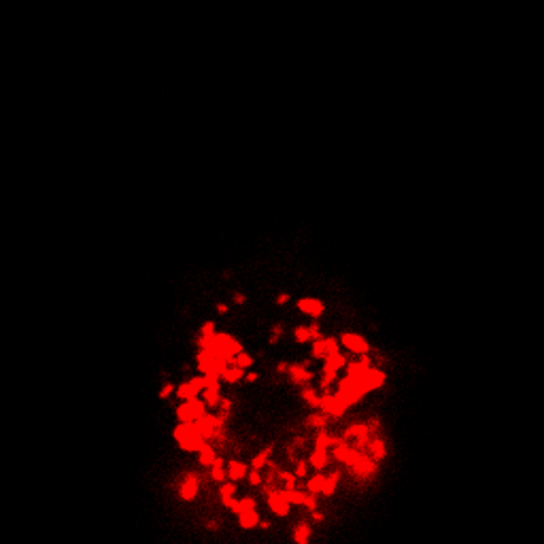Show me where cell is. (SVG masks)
Segmentation results:
<instances>
[{
    "label": "cell",
    "mask_w": 544,
    "mask_h": 544,
    "mask_svg": "<svg viewBox=\"0 0 544 544\" xmlns=\"http://www.w3.org/2000/svg\"><path fill=\"white\" fill-rule=\"evenodd\" d=\"M338 342H340L351 355H355V357H359V355H368L372 351V344L368 342L361 334H357V332H342L340 340H338Z\"/></svg>",
    "instance_id": "obj_5"
},
{
    "label": "cell",
    "mask_w": 544,
    "mask_h": 544,
    "mask_svg": "<svg viewBox=\"0 0 544 544\" xmlns=\"http://www.w3.org/2000/svg\"><path fill=\"white\" fill-rule=\"evenodd\" d=\"M194 436H198V428H196L194 421H189V423H179V425H174V430H172V438H174L177 444L189 440V438H194Z\"/></svg>",
    "instance_id": "obj_14"
},
{
    "label": "cell",
    "mask_w": 544,
    "mask_h": 544,
    "mask_svg": "<svg viewBox=\"0 0 544 544\" xmlns=\"http://www.w3.org/2000/svg\"><path fill=\"white\" fill-rule=\"evenodd\" d=\"M208 481H213L215 485H221L224 481H227L224 457H215V461L208 466Z\"/></svg>",
    "instance_id": "obj_15"
},
{
    "label": "cell",
    "mask_w": 544,
    "mask_h": 544,
    "mask_svg": "<svg viewBox=\"0 0 544 544\" xmlns=\"http://www.w3.org/2000/svg\"><path fill=\"white\" fill-rule=\"evenodd\" d=\"M306 423H308V428L311 430H330V417H327V414H323L321 411H313V413H308L306 414Z\"/></svg>",
    "instance_id": "obj_21"
},
{
    "label": "cell",
    "mask_w": 544,
    "mask_h": 544,
    "mask_svg": "<svg viewBox=\"0 0 544 544\" xmlns=\"http://www.w3.org/2000/svg\"><path fill=\"white\" fill-rule=\"evenodd\" d=\"M266 498V506H268V510H270L274 517H287L289 514V500H287V489H283V487H274L270 493H266L264 495Z\"/></svg>",
    "instance_id": "obj_4"
},
{
    "label": "cell",
    "mask_w": 544,
    "mask_h": 544,
    "mask_svg": "<svg viewBox=\"0 0 544 544\" xmlns=\"http://www.w3.org/2000/svg\"><path fill=\"white\" fill-rule=\"evenodd\" d=\"M174 394H177V397L179 400H189V397H198V391L191 387L189 385V381H185V383H181L179 387H174Z\"/></svg>",
    "instance_id": "obj_31"
},
{
    "label": "cell",
    "mask_w": 544,
    "mask_h": 544,
    "mask_svg": "<svg viewBox=\"0 0 544 544\" xmlns=\"http://www.w3.org/2000/svg\"><path fill=\"white\" fill-rule=\"evenodd\" d=\"M255 508H257L255 498H251V495H243L241 500H234V504L230 506V512L238 517V514L249 512V510H255Z\"/></svg>",
    "instance_id": "obj_23"
},
{
    "label": "cell",
    "mask_w": 544,
    "mask_h": 544,
    "mask_svg": "<svg viewBox=\"0 0 544 544\" xmlns=\"http://www.w3.org/2000/svg\"><path fill=\"white\" fill-rule=\"evenodd\" d=\"M215 457H217V449H215V444L204 442L202 449L198 451V464H200V468H208L215 461Z\"/></svg>",
    "instance_id": "obj_20"
},
{
    "label": "cell",
    "mask_w": 544,
    "mask_h": 544,
    "mask_svg": "<svg viewBox=\"0 0 544 544\" xmlns=\"http://www.w3.org/2000/svg\"><path fill=\"white\" fill-rule=\"evenodd\" d=\"M274 370H277V374H281V376H285V374H287V370H289V361H285V359L277 361V366H274Z\"/></svg>",
    "instance_id": "obj_52"
},
{
    "label": "cell",
    "mask_w": 544,
    "mask_h": 544,
    "mask_svg": "<svg viewBox=\"0 0 544 544\" xmlns=\"http://www.w3.org/2000/svg\"><path fill=\"white\" fill-rule=\"evenodd\" d=\"M185 404L189 406V411L194 413L196 417H198V414H202L204 411H208V408H206V404H204L202 400H198V397H189V400H185Z\"/></svg>",
    "instance_id": "obj_39"
},
{
    "label": "cell",
    "mask_w": 544,
    "mask_h": 544,
    "mask_svg": "<svg viewBox=\"0 0 544 544\" xmlns=\"http://www.w3.org/2000/svg\"><path fill=\"white\" fill-rule=\"evenodd\" d=\"M291 296L289 294H279L277 298H274V304H279V306H285V304H289Z\"/></svg>",
    "instance_id": "obj_54"
},
{
    "label": "cell",
    "mask_w": 544,
    "mask_h": 544,
    "mask_svg": "<svg viewBox=\"0 0 544 544\" xmlns=\"http://www.w3.org/2000/svg\"><path fill=\"white\" fill-rule=\"evenodd\" d=\"M340 349V342H338L336 336H317L313 340V349H311V357L313 359H323L325 355L334 353V351Z\"/></svg>",
    "instance_id": "obj_7"
},
{
    "label": "cell",
    "mask_w": 544,
    "mask_h": 544,
    "mask_svg": "<svg viewBox=\"0 0 544 544\" xmlns=\"http://www.w3.org/2000/svg\"><path fill=\"white\" fill-rule=\"evenodd\" d=\"M368 430H366V423L364 421H351V423L347 425V428L342 430V438H347V440H353V438H359V436H366ZM370 436V434H368Z\"/></svg>",
    "instance_id": "obj_24"
},
{
    "label": "cell",
    "mask_w": 544,
    "mask_h": 544,
    "mask_svg": "<svg viewBox=\"0 0 544 544\" xmlns=\"http://www.w3.org/2000/svg\"><path fill=\"white\" fill-rule=\"evenodd\" d=\"M302 508H308V510H313V508H319V495L306 493V498H304V506H302Z\"/></svg>",
    "instance_id": "obj_47"
},
{
    "label": "cell",
    "mask_w": 544,
    "mask_h": 544,
    "mask_svg": "<svg viewBox=\"0 0 544 544\" xmlns=\"http://www.w3.org/2000/svg\"><path fill=\"white\" fill-rule=\"evenodd\" d=\"M347 361H349V355L347 353H342L340 349L338 351H334V353H330V355H325L323 357V364L325 366H330L332 370H344V366H347Z\"/></svg>",
    "instance_id": "obj_22"
},
{
    "label": "cell",
    "mask_w": 544,
    "mask_h": 544,
    "mask_svg": "<svg viewBox=\"0 0 544 544\" xmlns=\"http://www.w3.org/2000/svg\"><path fill=\"white\" fill-rule=\"evenodd\" d=\"M247 472H249V464H244V461L232 457L225 461V474H227V481L230 483H241L247 478Z\"/></svg>",
    "instance_id": "obj_9"
},
{
    "label": "cell",
    "mask_w": 544,
    "mask_h": 544,
    "mask_svg": "<svg viewBox=\"0 0 544 544\" xmlns=\"http://www.w3.org/2000/svg\"><path fill=\"white\" fill-rule=\"evenodd\" d=\"M244 381H247V383H257V381H260V374H257V372H244Z\"/></svg>",
    "instance_id": "obj_56"
},
{
    "label": "cell",
    "mask_w": 544,
    "mask_h": 544,
    "mask_svg": "<svg viewBox=\"0 0 544 544\" xmlns=\"http://www.w3.org/2000/svg\"><path fill=\"white\" fill-rule=\"evenodd\" d=\"M321 334H323V332H321V327H319L317 321L311 323V325H298V327H294V340L300 342V344L313 342L315 338L321 336Z\"/></svg>",
    "instance_id": "obj_11"
},
{
    "label": "cell",
    "mask_w": 544,
    "mask_h": 544,
    "mask_svg": "<svg viewBox=\"0 0 544 544\" xmlns=\"http://www.w3.org/2000/svg\"><path fill=\"white\" fill-rule=\"evenodd\" d=\"M217 411H219V414H225V417H230V414H232V397L221 395V397H219V404H217Z\"/></svg>",
    "instance_id": "obj_41"
},
{
    "label": "cell",
    "mask_w": 544,
    "mask_h": 544,
    "mask_svg": "<svg viewBox=\"0 0 544 544\" xmlns=\"http://www.w3.org/2000/svg\"><path fill=\"white\" fill-rule=\"evenodd\" d=\"M244 372H247V370H243V368H238V366H227L225 370H224V374H221L219 381L230 383V385H236V383H241L243 378H244Z\"/></svg>",
    "instance_id": "obj_26"
},
{
    "label": "cell",
    "mask_w": 544,
    "mask_h": 544,
    "mask_svg": "<svg viewBox=\"0 0 544 544\" xmlns=\"http://www.w3.org/2000/svg\"><path fill=\"white\" fill-rule=\"evenodd\" d=\"M174 489H177V495L181 502H185V504H189V502H194L198 498V493H200V483H198L196 474L191 470L183 472L177 481H174L172 485Z\"/></svg>",
    "instance_id": "obj_2"
},
{
    "label": "cell",
    "mask_w": 544,
    "mask_h": 544,
    "mask_svg": "<svg viewBox=\"0 0 544 544\" xmlns=\"http://www.w3.org/2000/svg\"><path fill=\"white\" fill-rule=\"evenodd\" d=\"M260 512H257V508L255 510H249V512H243V514H238V527L241 529H244V531H249V529H255L257 527V523H260Z\"/></svg>",
    "instance_id": "obj_25"
},
{
    "label": "cell",
    "mask_w": 544,
    "mask_h": 544,
    "mask_svg": "<svg viewBox=\"0 0 544 544\" xmlns=\"http://www.w3.org/2000/svg\"><path fill=\"white\" fill-rule=\"evenodd\" d=\"M285 376L298 389L306 387V385H311L315 381V372L311 368H306V364H302V361H289V370Z\"/></svg>",
    "instance_id": "obj_6"
},
{
    "label": "cell",
    "mask_w": 544,
    "mask_h": 544,
    "mask_svg": "<svg viewBox=\"0 0 544 544\" xmlns=\"http://www.w3.org/2000/svg\"><path fill=\"white\" fill-rule=\"evenodd\" d=\"M215 332H217V325H215V321L208 319V321H204V323H202L200 332H198V336H206V338H208V336H213Z\"/></svg>",
    "instance_id": "obj_43"
},
{
    "label": "cell",
    "mask_w": 544,
    "mask_h": 544,
    "mask_svg": "<svg viewBox=\"0 0 544 544\" xmlns=\"http://www.w3.org/2000/svg\"><path fill=\"white\" fill-rule=\"evenodd\" d=\"M291 444H294L298 451H302V449H306V444H308V436L304 434V431H296L294 438H291Z\"/></svg>",
    "instance_id": "obj_42"
},
{
    "label": "cell",
    "mask_w": 544,
    "mask_h": 544,
    "mask_svg": "<svg viewBox=\"0 0 544 544\" xmlns=\"http://www.w3.org/2000/svg\"><path fill=\"white\" fill-rule=\"evenodd\" d=\"M313 536H315L313 527L304 521V519H302V521H298L294 531H291V540H294V544H311Z\"/></svg>",
    "instance_id": "obj_13"
},
{
    "label": "cell",
    "mask_w": 544,
    "mask_h": 544,
    "mask_svg": "<svg viewBox=\"0 0 544 544\" xmlns=\"http://www.w3.org/2000/svg\"><path fill=\"white\" fill-rule=\"evenodd\" d=\"M221 529V523H219V519H210V521L206 523V531H210V534H215V531H219Z\"/></svg>",
    "instance_id": "obj_53"
},
{
    "label": "cell",
    "mask_w": 544,
    "mask_h": 544,
    "mask_svg": "<svg viewBox=\"0 0 544 544\" xmlns=\"http://www.w3.org/2000/svg\"><path fill=\"white\" fill-rule=\"evenodd\" d=\"M236 493V485L234 483H230V481H224L217 487V498L221 500V498H230V495H234Z\"/></svg>",
    "instance_id": "obj_38"
},
{
    "label": "cell",
    "mask_w": 544,
    "mask_h": 544,
    "mask_svg": "<svg viewBox=\"0 0 544 544\" xmlns=\"http://www.w3.org/2000/svg\"><path fill=\"white\" fill-rule=\"evenodd\" d=\"M311 521H313L315 525H321V523L325 521V512H321L319 508H313V510H311Z\"/></svg>",
    "instance_id": "obj_51"
},
{
    "label": "cell",
    "mask_w": 544,
    "mask_h": 544,
    "mask_svg": "<svg viewBox=\"0 0 544 544\" xmlns=\"http://www.w3.org/2000/svg\"><path fill=\"white\" fill-rule=\"evenodd\" d=\"M306 464H308V468H313L315 472H325L332 464L330 453L327 451H315L313 449L311 455H308V459H306Z\"/></svg>",
    "instance_id": "obj_12"
},
{
    "label": "cell",
    "mask_w": 544,
    "mask_h": 544,
    "mask_svg": "<svg viewBox=\"0 0 544 544\" xmlns=\"http://www.w3.org/2000/svg\"><path fill=\"white\" fill-rule=\"evenodd\" d=\"M296 308L300 313L308 315V317L315 319V321L321 319V317H323V313H325V304L321 300H317V298H300V300L296 302Z\"/></svg>",
    "instance_id": "obj_8"
},
{
    "label": "cell",
    "mask_w": 544,
    "mask_h": 544,
    "mask_svg": "<svg viewBox=\"0 0 544 544\" xmlns=\"http://www.w3.org/2000/svg\"><path fill=\"white\" fill-rule=\"evenodd\" d=\"M285 336V325L283 323H277V325H272V330H270V334H268V344H279V340L281 338Z\"/></svg>",
    "instance_id": "obj_37"
},
{
    "label": "cell",
    "mask_w": 544,
    "mask_h": 544,
    "mask_svg": "<svg viewBox=\"0 0 544 544\" xmlns=\"http://www.w3.org/2000/svg\"><path fill=\"white\" fill-rule=\"evenodd\" d=\"M340 478H342V472L338 470H332L330 474H325V481H323V489H321V495H323V498H332V495L336 493V489H338V483H340Z\"/></svg>",
    "instance_id": "obj_16"
},
{
    "label": "cell",
    "mask_w": 544,
    "mask_h": 544,
    "mask_svg": "<svg viewBox=\"0 0 544 544\" xmlns=\"http://www.w3.org/2000/svg\"><path fill=\"white\" fill-rule=\"evenodd\" d=\"M264 468H266V474H268V476H274V478H277V474L281 472V468H283V466H281L279 461H270V459H268Z\"/></svg>",
    "instance_id": "obj_46"
},
{
    "label": "cell",
    "mask_w": 544,
    "mask_h": 544,
    "mask_svg": "<svg viewBox=\"0 0 544 544\" xmlns=\"http://www.w3.org/2000/svg\"><path fill=\"white\" fill-rule=\"evenodd\" d=\"M177 419H179V423H189V421L196 419V414L189 411V406H187L185 402H181V404L177 406Z\"/></svg>",
    "instance_id": "obj_36"
},
{
    "label": "cell",
    "mask_w": 544,
    "mask_h": 544,
    "mask_svg": "<svg viewBox=\"0 0 544 544\" xmlns=\"http://www.w3.org/2000/svg\"><path fill=\"white\" fill-rule=\"evenodd\" d=\"M230 366H238V368H243V370H249V368L253 366V357H251L247 351H241V353L234 355V359H232Z\"/></svg>",
    "instance_id": "obj_33"
},
{
    "label": "cell",
    "mask_w": 544,
    "mask_h": 544,
    "mask_svg": "<svg viewBox=\"0 0 544 544\" xmlns=\"http://www.w3.org/2000/svg\"><path fill=\"white\" fill-rule=\"evenodd\" d=\"M344 472H347V476L351 478V481L357 483L359 491H364V489L370 487V485L374 483V478L378 476V472H381V464H378V461H374L368 453H361V457L355 461L353 466L344 468Z\"/></svg>",
    "instance_id": "obj_1"
},
{
    "label": "cell",
    "mask_w": 544,
    "mask_h": 544,
    "mask_svg": "<svg viewBox=\"0 0 544 544\" xmlns=\"http://www.w3.org/2000/svg\"><path fill=\"white\" fill-rule=\"evenodd\" d=\"M285 459L289 461V464H294V461L298 459V449L294 447V444H285Z\"/></svg>",
    "instance_id": "obj_48"
},
{
    "label": "cell",
    "mask_w": 544,
    "mask_h": 544,
    "mask_svg": "<svg viewBox=\"0 0 544 544\" xmlns=\"http://www.w3.org/2000/svg\"><path fill=\"white\" fill-rule=\"evenodd\" d=\"M257 527H260V531H268V529H270V521H266V519H260Z\"/></svg>",
    "instance_id": "obj_57"
},
{
    "label": "cell",
    "mask_w": 544,
    "mask_h": 544,
    "mask_svg": "<svg viewBox=\"0 0 544 544\" xmlns=\"http://www.w3.org/2000/svg\"><path fill=\"white\" fill-rule=\"evenodd\" d=\"M370 359H372V366H374V368H385V364H387V357H385L381 351H374V355H372V351H370Z\"/></svg>",
    "instance_id": "obj_44"
},
{
    "label": "cell",
    "mask_w": 544,
    "mask_h": 544,
    "mask_svg": "<svg viewBox=\"0 0 544 544\" xmlns=\"http://www.w3.org/2000/svg\"><path fill=\"white\" fill-rule=\"evenodd\" d=\"M196 368L200 374H206L210 372V368H213V355L208 353V351H196Z\"/></svg>",
    "instance_id": "obj_28"
},
{
    "label": "cell",
    "mask_w": 544,
    "mask_h": 544,
    "mask_svg": "<svg viewBox=\"0 0 544 544\" xmlns=\"http://www.w3.org/2000/svg\"><path fill=\"white\" fill-rule=\"evenodd\" d=\"M262 481H264V472L262 470H249L247 472V483H249V487H253V489H257L262 485Z\"/></svg>",
    "instance_id": "obj_40"
},
{
    "label": "cell",
    "mask_w": 544,
    "mask_h": 544,
    "mask_svg": "<svg viewBox=\"0 0 544 544\" xmlns=\"http://www.w3.org/2000/svg\"><path fill=\"white\" fill-rule=\"evenodd\" d=\"M364 423H366V430H368V434H370V436L383 434V421H381V417H370L368 421H364Z\"/></svg>",
    "instance_id": "obj_35"
},
{
    "label": "cell",
    "mask_w": 544,
    "mask_h": 544,
    "mask_svg": "<svg viewBox=\"0 0 544 544\" xmlns=\"http://www.w3.org/2000/svg\"><path fill=\"white\" fill-rule=\"evenodd\" d=\"M336 391L342 395H349L353 394V391H359L357 387V376H342L340 381L336 378Z\"/></svg>",
    "instance_id": "obj_27"
},
{
    "label": "cell",
    "mask_w": 544,
    "mask_h": 544,
    "mask_svg": "<svg viewBox=\"0 0 544 544\" xmlns=\"http://www.w3.org/2000/svg\"><path fill=\"white\" fill-rule=\"evenodd\" d=\"M294 476L298 478V481H304V478L308 476V464H306V459L304 457H298L296 461H294Z\"/></svg>",
    "instance_id": "obj_34"
},
{
    "label": "cell",
    "mask_w": 544,
    "mask_h": 544,
    "mask_svg": "<svg viewBox=\"0 0 544 544\" xmlns=\"http://www.w3.org/2000/svg\"><path fill=\"white\" fill-rule=\"evenodd\" d=\"M232 304H234V306H244V304H247V294H244V291H234V294H232Z\"/></svg>",
    "instance_id": "obj_50"
},
{
    "label": "cell",
    "mask_w": 544,
    "mask_h": 544,
    "mask_svg": "<svg viewBox=\"0 0 544 544\" xmlns=\"http://www.w3.org/2000/svg\"><path fill=\"white\" fill-rule=\"evenodd\" d=\"M364 453H368L374 461H378V464H381V461L387 457V453H389L387 451V438H385L383 434L370 436V442H368V447H366Z\"/></svg>",
    "instance_id": "obj_10"
},
{
    "label": "cell",
    "mask_w": 544,
    "mask_h": 544,
    "mask_svg": "<svg viewBox=\"0 0 544 544\" xmlns=\"http://www.w3.org/2000/svg\"><path fill=\"white\" fill-rule=\"evenodd\" d=\"M219 397H221V389H213V387L202 389V402L206 404V408H217Z\"/></svg>",
    "instance_id": "obj_30"
},
{
    "label": "cell",
    "mask_w": 544,
    "mask_h": 544,
    "mask_svg": "<svg viewBox=\"0 0 544 544\" xmlns=\"http://www.w3.org/2000/svg\"><path fill=\"white\" fill-rule=\"evenodd\" d=\"M187 381H189V385L191 387H194L198 394H200V391L204 389V376L202 374H196V376H191V378H187Z\"/></svg>",
    "instance_id": "obj_49"
},
{
    "label": "cell",
    "mask_w": 544,
    "mask_h": 544,
    "mask_svg": "<svg viewBox=\"0 0 544 544\" xmlns=\"http://www.w3.org/2000/svg\"><path fill=\"white\" fill-rule=\"evenodd\" d=\"M323 481H325V472H315L313 476L304 478V491H306V493H313V495H321Z\"/></svg>",
    "instance_id": "obj_18"
},
{
    "label": "cell",
    "mask_w": 544,
    "mask_h": 544,
    "mask_svg": "<svg viewBox=\"0 0 544 544\" xmlns=\"http://www.w3.org/2000/svg\"><path fill=\"white\" fill-rule=\"evenodd\" d=\"M277 483H281L279 487L287 489V491H294L298 487V478L294 476V472L291 470H285V468H281V472L277 474Z\"/></svg>",
    "instance_id": "obj_29"
},
{
    "label": "cell",
    "mask_w": 544,
    "mask_h": 544,
    "mask_svg": "<svg viewBox=\"0 0 544 544\" xmlns=\"http://www.w3.org/2000/svg\"><path fill=\"white\" fill-rule=\"evenodd\" d=\"M227 311H230L227 302H217V304H215V313H217V315H227Z\"/></svg>",
    "instance_id": "obj_55"
},
{
    "label": "cell",
    "mask_w": 544,
    "mask_h": 544,
    "mask_svg": "<svg viewBox=\"0 0 544 544\" xmlns=\"http://www.w3.org/2000/svg\"><path fill=\"white\" fill-rule=\"evenodd\" d=\"M332 440H334V434L330 430H317L313 436V449L315 451H330Z\"/></svg>",
    "instance_id": "obj_17"
},
{
    "label": "cell",
    "mask_w": 544,
    "mask_h": 544,
    "mask_svg": "<svg viewBox=\"0 0 544 544\" xmlns=\"http://www.w3.org/2000/svg\"><path fill=\"white\" fill-rule=\"evenodd\" d=\"M385 383H387V372H385V368H374L372 366V368H368L361 376H357V387H359V391H364V394L383 389Z\"/></svg>",
    "instance_id": "obj_3"
},
{
    "label": "cell",
    "mask_w": 544,
    "mask_h": 544,
    "mask_svg": "<svg viewBox=\"0 0 544 544\" xmlns=\"http://www.w3.org/2000/svg\"><path fill=\"white\" fill-rule=\"evenodd\" d=\"M172 394H174V385L172 383H164L160 387V391H157V397H160V400H168Z\"/></svg>",
    "instance_id": "obj_45"
},
{
    "label": "cell",
    "mask_w": 544,
    "mask_h": 544,
    "mask_svg": "<svg viewBox=\"0 0 544 544\" xmlns=\"http://www.w3.org/2000/svg\"><path fill=\"white\" fill-rule=\"evenodd\" d=\"M270 455H274V444H266L257 455H253V459L249 461V470H264L266 461L270 459Z\"/></svg>",
    "instance_id": "obj_19"
},
{
    "label": "cell",
    "mask_w": 544,
    "mask_h": 544,
    "mask_svg": "<svg viewBox=\"0 0 544 544\" xmlns=\"http://www.w3.org/2000/svg\"><path fill=\"white\" fill-rule=\"evenodd\" d=\"M336 378H338V372H336V370H332V368L325 366V364L321 366V372H319V383H321V385H330V387H332V385L336 383Z\"/></svg>",
    "instance_id": "obj_32"
}]
</instances>
